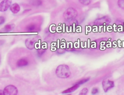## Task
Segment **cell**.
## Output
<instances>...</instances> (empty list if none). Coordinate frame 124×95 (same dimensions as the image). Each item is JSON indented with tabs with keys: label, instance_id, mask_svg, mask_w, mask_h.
<instances>
[{
	"label": "cell",
	"instance_id": "obj_1",
	"mask_svg": "<svg viewBox=\"0 0 124 95\" xmlns=\"http://www.w3.org/2000/svg\"><path fill=\"white\" fill-rule=\"evenodd\" d=\"M70 73V69L68 66L66 65H59L56 69V74L60 78H68Z\"/></svg>",
	"mask_w": 124,
	"mask_h": 95
},
{
	"label": "cell",
	"instance_id": "obj_2",
	"mask_svg": "<svg viewBox=\"0 0 124 95\" xmlns=\"http://www.w3.org/2000/svg\"><path fill=\"white\" fill-rule=\"evenodd\" d=\"M63 17L66 21H71L77 15V12L73 8H69L63 13Z\"/></svg>",
	"mask_w": 124,
	"mask_h": 95
},
{
	"label": "cell",
	"instance_id": "obj_3",
	"mask_svg": "<svg viewBox=\"0 0 124 95\" xmlns=\"http://www.w3.org/2000/svg\"><path fill=\"white\" fill-rule=\"evenodd\" d=\"M3 92L4 95H17L18 90L15 86L9 85L4 88Z\"/></svg>",
	"mask_w": 124,
	"mask_h": 95
},
{
	"label": "cell",
	"instance_id": "obj_4",
	"mask_svg": "<svg viewBox=\"0 0 124 95\" xmlns=\"http://www.w3.org/2000/svg\"><path fill=\"white\" fill-rule=\"evenodd\" d=\"M114 86V84L113 81L108 79L104 80L102 82L103 88L105 92H107L110 89L113 87Z\"/></svg>",
	"mask_w": 124,
	"mask_h": 95
},
{
	"label": "cell",
	"instance_id": "obj_5",
	"mask_svg": "<svg viewBox=\"0 0 124 95\" xmlns=\"http://www.w3.org/2000/svg\"><path fill=\"white\" fill-rule=\"evenodd\" d=\"M12 0H3L0 3V11L5 12L10 7L12 3Z\"/></svg>",
	"mask_w": 124,
	"mask_h": 95
},
{
	"label": "cell",
	"instance_id": "obj_6",
	"mask_svg": "<svg viewBox=\"0 0 124 95\" xmlns=\"http://www.w3.org/2000/svg\"><path fill=\"white\" fill-rule=\"evenodd\" d=\"M111 21L110 19L107 16H104L98 18L94 21V24L96 25H102L103 24H108Z\"/></svg>",
	"mask_w": 124,
	"mask_h": 95
},
{
	"label": "cell",
	"instance_id": "obj_7",
	"mask_svg": "<svg viewBox=\"0 0 124 95\" xmlns=\"http://www.w3.org/2000/svg\"><path fill=\"white\" fill-rule=\"evenodd\" d=\"M25 45L28 49L32 50L34 47V41L31 39H28L25 41Z\"/></svg>",
	"mask_w": 124,
	"mask_h": 95
},
{
	"label": "cell",
	"instance_id": "obj_8",
	"mask_svg": "<svg viewBox=\"0 0 124 95\" xmlns=\"http://www.w3.org/2000/svg\"><path fill=\"white\" fill-rule=\"evenodd\" d=\"M29 62L28 60H27L25 58H22L18 60V61L16 62V66L18 67H23L27 66Z\"/></svg>",
	"mask_w": 124,
	"mask_h": 95
},
{
	"label": "cell",
	"instance_id": "obj_9",
	"mask_svg": "<svg viewBox=\"0 0 124 95\" xmlns=\"http://www.w3.org/2000/svg\"><path fill=\"white\" fill-rule=\"evenodd\" d=\"M20 6L19 5L16 3H15L12 4L10 7V11L14 14H16L20 11Z\"/></svg>",
	"mask_w": 124,
	"mask_h": 95
},
{
	"label": "cell",
	"instance_id": "obj_10",
	"mask_svg": "<svg viewBox=\"0 0 124 95\" xmlns=\"http://www.w3.org/2000/svg\"><path fill=\"white\" fill-rule=\"evenodd\" d=\"M79 86V85H78V84H75L74 86H73L71 87H70V88L66 89L65 90H64L63 91H62V94H68V93H70L73 92L74 91H75L76 90H77Z\"/></svg>",
	"mask_w": 124,
	"mask_h": 95
},
{
	"label": "cell",
	"instance_id": "obj_11",
	"mask_svg": "<svg viewBox=\"0 0 124 95\" xmlns=\"http://www.w3.org/2000/svg\"><path fill=\"white\" fill-rule=\"evenodd\" d=\"M15 27L14 24H9L6 25L3 28V31L5 32H8L11 31Z\"/></svg>",
	"mask_w": 124,
	"mask_h": 95
},
{
	"label": "cell",
	"instance_id": "obj_12",
	"mask_svg": "<svg viewBox=\"0 0 124 95\" xmlns=\"http://www.w3.org/2000/svg\"><path fill=\"white\" fill-rule=\"evenodd\" d=\"M36 28V26L34 24H30L26 27V29L28 32H32Z\"/></svg>",
	"mask_w": 124,
	"mask_h": 95
},
{
	"label": "cell",
	"instance_id": "obj_13",
	"mask_svg": "<svg viewBox=\"0 0 124 95\" xmlns=\"http://www.w3.org/2000/svg\"><path fill=\"white\" fill-rule=\"evenodd\" d=\"M31 4L33 6H39L42 4V1L41 0H31Z\"/></svg>",
	"mask_w": 124,
	"mask_h": 95
},
{
	"label": "cell",
	"instance_id": "obj_14",
	"mask_svg": "<svg viewBox=\"0 0 124 95\" xmlns=\"http://www.w3.org/2000/svg\"><path fill=\"white\" fill-rule=\"evenodd\" d=\"M78 1L82 4H83L85 5H87L91 2L92 0H78Z\"/></svg>",
	"mask_w": 124,
	"mask_h": 95
},
{
	"label": "cell",
	"instance_id": "obj_15",
	"mask_svg": "<svg viewBox=\"0 0 124 95\" xmlns=\"http://www.w3.org/2000/svg\"><path fill=\"white\" fill-rule=\"evenodd\" d=\"M89 80V78H85V79H83L81 80L80 81H78V82H76L75 84H78V85H80V84H83V83H85L86 82L88 81Z\"/></svg>",
	"mask_w": 124,
	"mask_h": 95
},
{
	"label": "cell",
	"instance_id": "obj_16",
	"mask_svg": "<svg viewBox=\"0 0 124 95\" xmlns=\"http://www.w3.org/2000/svg\"><path fill=\"white\" fill-rule=\"evenodd\" d=\"M118 5L121 8L124 9V0H118Z\"/></svg>",
	"mask_w": 124,
	"mask_h": 95
},
{
	"label": "cell",
	"instance_id": "obj_17",
	"mask_svg": "<svg viewBox=\"0 0 124 95\" xmlns=\"http://www.w3.org/2000/svg\"><path fill=\"white\" fill-rule=\"evenodd\" d=\"M87 92H88V89L87 88H84L80 92L79 95H86Z\"/></svg>",
	"mask_w": 124,
	"mask_h": 95
},
{
	"label": "cell",
	"instance_id": "obj_18",
	"mask_svg": "<svg viewBox=\"0 0 124 95\" xmlns=\"http://www.w3.org/2000/svg\"><path fill=\"white\" fill-rule=\"evenodd\" d=\"M99 92V90L96 87H94L93 88L92 90V95H95L97 93H98Z\"/></svg>",
	"mask_w": 124,
	"mask_h": 95
},
{
	"label": "cell",
	"instance_id": "obj_19",
	"mask_svg": "<svg viewBox=\"0 0 124 95\" xmlns=\"http://www.w3.org/2000/svg\"><path fill=\"white\" fill-rule=\"evenodd\" d=\"M5 22V18L3 16H0V25L3 24Z\"/></svg>",
	"mask_w": 124,
	"mask_h": 95
},
{
	"label": "cell",
	"instance_id": "obj_20",
	"mask_svg": "<svg viewBox=\"0 0 124 95\" xmlns=\"http://www.w3.org/2000/svg\"><path fill=\"white\" fill-rule=\"evenodd\" d=\"M0 95H4L3 92V91L0 90Z\"/></svg>",
	"mask_w": 124,
	"mask_h": 95
},
{
	"label": "cell",
	"instance_id": "obj_21",
	"mask_svg": "<svg viewBox=\"0 0 124 95\" xmlns=\"http://www.w3.org/2000/svg\"><path fill=\"white\" fill-rule=\"evenodd\" d=\"M0 59H1V58H0Z\"/></svg>",
	"mask_w": 124,
	"mask_h": 95
},
{
	"label": "cell",
	"instance_id": "obj_22",
	"mask_svg": "<svg viewBox=\"0 0 124 95\" xmlns=\"http://www.w3.org/2000/svg\"></svg>",
	"mask_w": 124,
	"mask_h": 95
}]
</instances>
